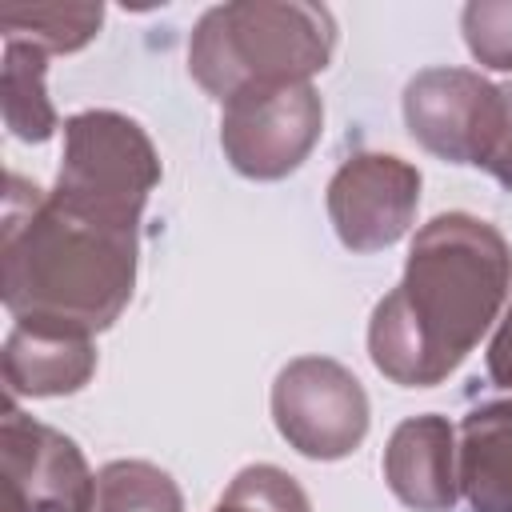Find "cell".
Wrapping results in <instances>:
<instances>
[{
  "label": "cell",
  "mask_w": 512,
  "mask_h": 512,
  "mask_svg": "<svg viewBox=\"0 0 512 512\" xmlns=\"http://www.w3.org/2000/svg\"><path fill=\"white\" fill-rule=\"evenodd\" d=\"M212 512H312V500L292 472L276 464H248L228 480Z\"/></svg>",
  "instance_id": "obj_16"
},
{
  "label": "cell",
  "mask_w": 512,
  "mask_h": 512,
  "mask_svg": "<svg viewBox=\"0 0 512 512\" xmlns=\"http://www.w3.org/2000/svg\"><path fill=\"white\" fill-rule=\"evenodd\" d=\"M460 32L476 64L512 72V0H472L460 12Z\"/></svg>",
  "instance_id": "obj_17"
},
{
  "label": "cell",
  "mask_w": 512,
  "mask_h": 512,
  "mask_svg": "<svg viewBox=\"0 0 512 512\" xmlns=\"http://www.w3.org/2000/svg\"><path fill=\"white\" fill-rule=\"evenodd\" d=\"M484 360H488L492 384L512 388V300H508V308H504V316H500V324L492 332V344H488V356Z\"/></svg>",
  "instance_id": "obj_19"
},
{
  "label": "cell",
  "mask_w": 512,
  "mask_h": 512,
  "mask_svg": "<svg viewBox=\"0 0 512 512\" xmlns=\"http://www.w3.org/2000/svg\"><path fill=\"white\" fill-rule=\"evenodd\" d=\"M328 220L348 252H384L420 208V168L392 152H352L328 180Z\"/></svg>",
  "instance_id": "obj_9"
},
{
  "label": "cell",
  "mask_w": 512,
  "mask_h": 512,
  "mask_svg": "<svg viewBox=\"0 0 512 512\" xmlns=\"http://www.w3.org/2000/svg\"><path fill=\"white\" fill-rule=\"evenodd\" d=\"M456 472L472 512H512V396L468 408L456 440Z\"/></svg>",
  "instance_id": "obj_12"
},
{
  "label": "cell",
  "mask_w": 512,
  "mask_h": 512,
  "mask_svg": "<svg viewBox=\"0 0 512 512\" xmlns=\"http://www.w3.org/2000/svg\"><path fill=\"white\" fill-rule=\"evenodd\" d=\"M48 76V52L24 40H4V64H0V108L4 124L24 144H44L56 136L60 116L44 88Z\"/></svg>",
  "instance_id": "obj_13"
},
{
  "label": "cell",
  "mask_w": 512,
  "mask_h": 512,
  "mask_svg": "<svg viewBox=\"0 0 512 512\" xmlns=\"http://www.w3.org/2000/svg\"><path fill=\"white\" fill-rule=\"evenodd\" d=\"M512 292V244L492 220L440 212L416 228L400 284L372 308L368 356L400 388L444 384Z\"/></svg>",
  "instance_id": "obj_1"
},
{
  "label": "cell",
  "mask_w": 512,
  "mask_h": 512,
  "mask_svg": "<svg viewBox=\"0 0 512 512\" xmlns=\"http://www.w3.org/2000/svg\"><path fill=\"white\" fill-rule=\"evenodd\" d=\"M92 512H184V496L152 460H108L96 472Z\"/></svg>",
  "instance_id": "obj_15"
},
{
  "label": "cell",
  "mask_w": 512,
  "mask_h": 512,
  "mask_svg": "<svg viewBox=\"0 0 512 512\" xmlns=\"http://www.w3.org/2000/svg\"><path fill=\"white\" fill-rule=\"evenodd\" d=\"M4 512H92L96 472L60 428L8 404L0 420Z\"/></svg>",
  "instance_id": "obj_8"
},
{
  "label": "cell",
  "mask_w": 512,
  "mask_h": 512,
  "mask_svg": "<svg viewBox=\"0 0 512 512\" xmlns=\"http://www.w3.org/2000/svg\"><path fill=\"white\" fill-rule=\"evenodd\" d=\"M104 4H8L0 8L4 40L36 44L40 52H80L96 40Z\"/></svg>",
  "instance_id": "obj_14"
},
{
  "label": "cell",
  "mask_w": 512,
  "mask_h": 512,
  "mask_svg": "<svg viewBox=\"0 0 512 512\" xmlns=\"http://www.w3.org/2000/svg\"><path fill=\"white\" fill-rule=\"evenodd\" d=\"M484 172L512 188V84H500V132H496V144L484 160Z\"/></svg>",
  "instance_id": "obj_18"
},
{
  "label": "cell",
  "mask_w": 512,
  "mask_h": 512,
  "mask_svg": "<svg viewBox=\"0 0 512 512\" xmlns=\"http://www.w3.org/2000/svg\"><path fill=\"white\" fill-rule=\"evenodd\" d=\"M140 228L8 176L0 220V296L16 324L96 336L120 320L136 288Z\"/></svg>",
  "instance_id": "obj_2"
},
{
  "label": "cell",
  "mask_w": 512,
  "mask_h": 512,
  "mask_svg": "<svg viewBox=\"0 0 512 512\" xmlns=\"http://www.w3.org/2000/svg\"><path fill=\"white\" fill-rule=\"evenodd\" d=\"M272 424L308 460H344L368 436V392L332 356H296L272 380Z\"/></svg>",
  "instance_id": "obj_5"
},
{
  "label": "cell",
  "mask_w": 512,
  "mask_h": 512,
  "mask_svg": "<svg viewBox=\"0 0 512 512\" xmlns=\"http://www.w3.org/2000/svg\"><path fill=\"white\" fill-rule=\"evenodd\" d=\"M160 172V152L132 116L84 108L64 120V152L52 192L84 212L140 228Z\"/></svg>",
  "instance_id": "obj_4"
},
{
  "label": "cell",
  "mask_w": 512,
  "mask_h": 512,
  "mask_svg": "<svg viewBox=\"0 0 512 512\" xmlns=\"http://www.w3.org/2000/svg\"><path fill=\"white\" fill-rule=\"evenodd\" d=\"M324 132V100L312 84L248 92L220 112L224 160L248 180H284Z\"/></svg>",
  "instance_id": "obj_6"
},
{
  "label": "cell",
  "mask_w": 512,
  "mask_h": 512,
  "mask_svg": "<svg viewBox=\"0 0 512 512\" xmlns=\"http://www.w3.org/2000/svg\"><path fill=\"white\" fill-rule=\"evenodd\" d=\"M0 364H4L8 396L52 400V396L80 392L96 376V348H92V336L12 324Z\"/></svg>",
  "instance_id": "obj_11"
},
{
  "label": "cell",
  "mask_w": 512,
  "mask_h": 512,
  "mask_svg": "<svg viewBox=\"0 0 512 512\" xmlns=\"http://www.w3.org/2000/svg\"><path fill=\"white\" fill-rule=\"evenodd\" d=\"M336 20L324 4L304 0H232L208 8L188 40L192 80L220 104L312 84L332 64Z\"/></svg>",
  "instance_id": "obj_3"
},
{
  "label": "cell",
  "mask_w": 512,
  "mask_h": 512,
  "mask_svg": "<svg viewBox=\"0 0 512 512\" xmlns=\"http://www.w3.org/2000/svg\"><path fill=\"white\" fill-rule=\"evenodd\" d=\"M404 124L436 160L484 168L500 132V84L472 68H424L404 84Z\"/></svg>",
  "instance_id": "obj_7"
},
{
  "label": "cell",
  "mask_w": 512,
  "mask_h": 512,
  "mask_svg": "<svg viewBox=\"0 0 512 512\" xmlns=\"http://www.w3.org/2000/svg\"><path fill=\"white\" fill-rule=\"evenodd\" d=\"M384 480L392 496L412 512H452L460 500L456 428L448 416L424 412L392 428L384 444Z\"/></svg>",
  "instance_id": "obj_10"
}]
</instances>
